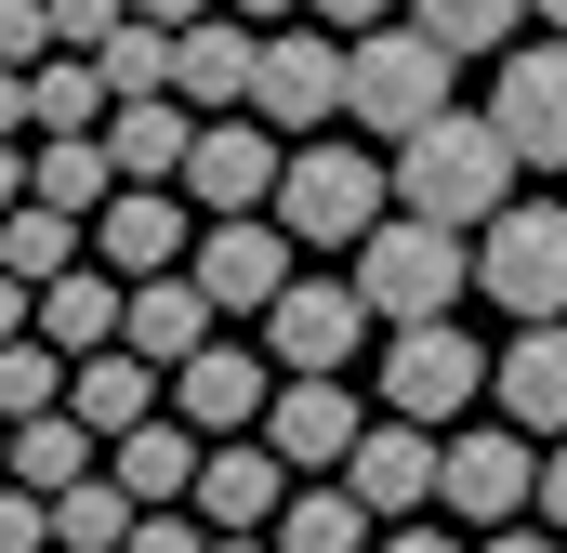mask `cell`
I'll use <instances>...</instances> for the list:
<instances>
[{
    "label": "cell",
    "mask_w": 567,
    "mask_h": 553,
    "mask_svg": "<svg viewBox=\"0 0 567 553\" xmlns=\"http://www.w3.org/2000/svg\"><path fill=\"white\" fill-rule=\"evenodd\" d=\"M502 198H528V158H515V133L502 119H462V106H435L423 133L396 145V211H435V225H488Z\"/></svg>",
    "instance_id": "1"
},
{
    "label": "cell",
    "mask_w": 567,
    "mask_h": 553,
    "mask_svg": "<svg viewBox=\"0 0 567 553\" xmlns=\"http://www.w3.org/2000/svg\"><path fill=\"white\" fill-rule=\"evenodd\" d=\"M383 211H396V158H370V145H343V133H290L278 225L303 238V251H357Z\"/></svg>",
    "instance_id": "2"
},
{
    "label": "cell",
    "mask_w": 567,
    "mask_h": 553,
    "mask_svg": "<svg viewBox=\"0 0 567 553\" xmlns=\"http://www.w3.org/2000/svg\"><path fill=\"white\" fill-rule=\"evenodd\" d=\"M343 264H357V290H370V316H383V330H410V316H449V303L475 290V238H462V225H435V211H383Z\"/></svg>",
    "instance_id": "3"
},
{
    "label": "cell",
    "mask_w": 567,
    "mask_h": 553,
    "mask_svg": "<svg viewBox=\"0 0 567 553\" xmlns=\"http://www.w3.org/2000/svg\"><path fill=\"white\" fill-rule=\"evenodd\" d=\"M449 66H462V53L435 40L423 13H410V27H396V13H383V27H357V80H343V119H357L370 145H410L435 106H449Z\"/></svg>",
    "instance_id": "4"
},
{
    "label": "cell",
    "mask_w": 567,
    "mask_h": 553,
    "mask_svg": "<svg viewBox=\"0 0 567 553\" xmlns=\"http://www.w3.org/2000/svg\"><path fill=\"white\" fill-rule=\"evenodd\" d=\"M475 290L502 316H567V198H502L475 225Z\"/></svg>",
    "instance_id": "5"
},
{
    "label": "cell",
    "mask_w": 567,
    "mask_h": 553,
    "mask_svg": "<svg viewBox=\"0 0 567 553\" xmlns=\"http://www.w3.org/2000/svg\"><path fill=\"white\" fill-rule=\"evenodd\" d=\"M488 369H502V356H475V343H462V316H410V330H383V409L435 421V435L488 396Z\"/></svg>",
    "instance_id": "6"
},
{
    "label": "cell",
    "mask_w": 567,
    "mask_h": 553,
    "mask_svg": "<svg viewBox=\"0 0 567 553\" xmlns=\"http://www.w3.org/2000/svg\"><path fill=\"white\" fill-rule=\"evenodd\" d=\"M435 514H462V528H515V514H542V435H528V421H475V435H449Z\"/></svg>",
    "instance_id": "7"
},
{
    "label": "cell",
    "mask_w": 567,
    "mask_h": 553,
    "mask_svg": "<svg viewBox=\"0 0 567 553\" xmlns=\"http://www.w3.org/2000/svg\"><path fill=\"white\" fill-rule=\"evenodd\" d=\"M185 276H198L225 316H265L290 276H303V238H290L278 211H198V251H185Z\"/></svg>",
    "instance_id": "8"
},
{
    "label": "cell",
    "mask_w": 567,
    "mask_h": 553,
    "mask_svg": "<svg viewBox=\"0 0 567 553\" xmlns=\"http://www.w3.org/2000/svg\"><path fill=\"white\" fill-rule=\"evenodd\" d=\"M343 80H357V40L317 27V13H290V27H265V80H251V106H265L278 133H317V119H343Z\"/></svg>",
    "instance_id": "9"
},
{
    "label": "cell",
    "mask_w": 567,
    "mask_h": 553,
    "mask_svg": "<svg viewBox=\"0 0 567 553\" xmlns=\"http://www.w3.org/2000/svg\"><path fill=\"white\" fill-rule=\"evenodd\" d=\"M370 330H383V316H370V290H357V264L343 276H290L278 303H265V343H278V369H357V356H370Z\"/></svg>",
    "instance_id": "10"
},
{
    "label": "cell",
    "mask_w": 567,
    "mask_h": 553,
    "mask_svg": "<svg viewBox=\"0 0 567 553\" xmlns=\"http://www.w3.org/2000/svg\"><path fill=\"white\" fill-rule=\"evenodd\" d=\"M278 171H290V133L265 106H212L198 119V158H185V198L198 211H278Z\"/></svg>",
    "instance_id": "11"
},
{
    "label": "cell",
    "mask_w": 567,
    "mask_h": 553,
    "mask_svg": "<svg viewBox=\"0 0 567 553\" xmlns=\"http://www.w3.org/2000/svg\"><path fill=\"white\" fill-rule=\"evenodd\" d=\"M278 383H290V369H278V343H225V330H212V343L172 369V409L198 421V435H265Z\"/></svg>",
    "instance_id": "12"
},
{
    "label": "cell",
    "mask_w": 567,
    "mask_h": 553,
    "mask_svg": "<svg viewBox=\"0 0 567 553\" xmlns=\"http://www.w3.org/2000/svg\"><path fill=\"white\" fill-rule=\"evenodd\" d=\"M435 474H449V435L435 421H410V409H383L357 448H343V488L396 528V514H435Z\"/></svg>",
    "instance_id": "13"
},
{
    "label": "cell",
    "mask_w": 567,
    "mask_h": 553,
    "mask_svg": "<svg viewBox=\"0 0 567 553\" xmlns=\"http://www.w3.org/2000/svg\"><path fill=\"white\" fill-rule=\"evenodd\" d=\"M488 119L515 133L528 171H567V27L542 53H488Z\"/></svg>",
    "instance_id": "14"
},
{
    "label": "cell",
    "mask_w": 567,
    "mask_h": 553,
    "mask_svg": "<svg viewBox=\"0 0 567 553\" xmlns=\"http://www.w3.org/2000/svg\"><path fill=\"white\" fill-rule=\"evenodd\" d=\"M290 488H303V461L278 435H212V461H198V514L212 528H278Z\"/></svg>",
    "instance_id": "15"
},
{
    "label": "cell",
    "mask_w": 567,
    "mask_h": 553,
    "mask_svg": "<svg viewBox=\"0 0 567 553\" xmlns=\"http://www.w3.org/2000/svg\"><path fill=\"white\" fill-rule=\"evenodd\" d=\"M185 251H198V198L185 185H120L93 211V264H120V276H158V264H185Z\"/></svg>",
    "instance_id": "16"
},
{
    "label": "cell",
    "mask_w": 567,
    "mask_h": 553,
    "mask_svg": "<svg viewBox=\"0 0 567 553\" xmlns=\"http://www.w3.org/2000/svg\"><path fill=\"white\" fill-rule=\"evenodd\" d=\"M265 435H278L303 474H343V448L370 435V409H357V383H343V369H290L278 409H265Z\"/></svg>",
    "instance_id": "17"
},
{
    "label": "cell",
    "mask_w": 567,
    "mask_h": 553,
    "mask_svg": "<svg viewBox=\"0 0 567 553\" xmlns=\"http://www.w3.org/2000/svg\"><path fill=\"white\" fill-rule=\"evenodd\" d=\"M251 80H265V27H251L238 0H225V13H198V27H185V66H172V93L212 119V106H251Z\"/></svg>",
    "instance_id": "18"
},
{
    "label": "cell",
    "mask_w": 567,
    "mask_h": 553,
    "mask_svg": "<svg viewBox=\"0 0 567 553\" xmlns=\"http://www.w3.org/2000/svg\"><path fill=\"white\" fill-rule=\"evenodd\" d=\"M106 158H120V185H185L198 106H185V93H120V106H106Z\"/></svg>",
    "instance_id": "19"
},
{
    "label": "cell",
    "mask_w": 567,
    "mask_h": 553,
    "mask_svg": "<svg viewBox=\"0 0 567 553\" xmlns=\"http://www.w3.org/2000/svg\"><path fill=\"white\" fill-rule=\"evenodd\" d=\"M488 396H502V421H528V435H567V316H515Z\"/></svg>",
    "instance_id": "20"
},
{
    "label": "cell",
    "mask_w": 567,
    "mask_h": 553,
    "mask_svg": "<svg viewBox=\"0 0 567 553\" xmlns=\"http://www.w3.org/2000/svg\"><path fill=\"white\" fill-rule=\"evenodd\" d=\"M40 330H53L66 356L133 343V276H120V264H66V276H40Z\"/></svg>",
    "instance_id": "21"
},
{
    "label": "cell",
    "mask_w": 567,
    "mask_h": 553,
    "mask_svg": "<svg viewBox=\"0 0 567 553\" xmlns=\"http://www.w3.org/2000/svg\"><path fill=\"white\" fill-rule=\"evenodd\" d=\"M66 409L93 421V435H133V421H158V409H172V369H158L145 343H106V356H80Z\"/></svg>",
    "instance_id": "22"
},
{
    "label": "cell",
    "mask_w": 567,
    "mask_h": 553,
    "mask_svg": "<svg viewBox=\"0 0 567 553\" xmlns=\"http://www.w3.org/2000/svg\"><path fill=\"white\" fill-rule=\"evenodd\" d=\"M212 330H225V303H212V290H198V276H185V264L133 276V343H145V356H158V369H185V356H198Z\"/></svg>",
    "instance_id": "23"
},
{
    "label": "cell",
    "mask_w": 567,
    "mask_h": 553,
    "mask_svg": "<svg viewBox=\"0 0 567 553\" xmlns=\"http://www.w3.org/2000/svg\"><path fill=\"white\" fill-rule=\"evenodd\" d=\"M383 541V514L343 488V474H303L290 488V514H278V553H370Z\"/></svg>",
    "instance_id": "24"
},
{
    "label": "cell",
    "mask_w": 567,
    "mask_h": 553,
    "mask_svg": "<svg viewBox=\"0 0 567 553\" xmlns=\"http://www.w3.org/2000/svg\"><path fill=\"white\" fill-rule=\"evenodd\" d=\"M27 106H40V133H106L120 80H106L93 53H40V66H27Z\"/></svg>",
    "instance_id": "25"
},
{
    "label": "cell",
    "mask_w": 567,
    "mask_h": 553,
    "mask_svg": "<svg viewBox=\"0 0 567 553\" xmlns=\"http://www.w3.org/2000/svg\"><path fill=\"white\" fill-rule=\"evenodd\" d=\"M93 461H106V435H93L80 409H40V421H13V474H27V488H80Z\"/></svg>",
    "instance_id": "26"
},
{
    "label": "cell",
    "mask_w": 567,
    "mask_h": 553,
    "mask_svg": "<svg viewBox=\"0 0 567 553\" xmlns=\"http://www.w3.org/2000/svg\"><path fill=\"white\" fill-rule=\"evenodd\" d=\"M66 383H80V356H66L53 330H13V343H0V421H40V409H66Z\"/></svg>",
    "instance_id": "27"
},
{
    "label": "cell",
    "mask_w": 567,
    "mask_h": 553,
    "mask_svg": "<svg viewBox=\"0 0 567 553\" xmlns=\"http://www.w3.org/2000/svg\"><path fill=\"white\" fill-rule=\"evenodd\" d=\"M0 264L13 276H66V264H93V225L53 211V198H27V211H0Z\"/></svg>",
    "instance_id": "28"
},
{
    "label": "cell",
    "mask_w": 567,
    "mask_h": 553,
    "mask_svg": "<svg viewBox=\"0 0 567 553\" xmlns=\"http://www.w3.org/2000/svg\"><path fill=\"white\" fill-rule=\"evenodd\" d=\"M40 198L93 225V211L120 198V158H106V133H40Z\"/></svg>",
    "instance_id": "29"
},
{
    "label": "cell",
    "mask_w": 567,
    "mask_h": 553,
    "mask_svg": "<svg viewBox=\"0 0 567 553\" xmlns=\"http://www.w3.org/2000/svg\"><path fill=\"white\" fill-rule=\"evenodd\" d=\"M93 66H106L120 93H172V66H185V27H158V13H133V27H120V40H106Z\"/></svg>",
    "instance_id": "30"
},
{
    "label": "cell",
    "mask_w": 567,
    "mask_h": 553,
    "mask_svg": "<svg viewBox=\"0 0 567 553\" xmlns=\"http://www.w3.org/2000/svg\"><path fill=\"white\" fill-rule=\"evenodd\" d=\"M449 53H515V27H528V0H410Z\"/></svg>",
    "instance_id": "31"
},
{
    "label": "cell",
    "mask_w": 567,
    "mask_h": 553,
    "mask_svg": "<svg viewBox=\"0 0 567 553\" xmlns=\"http://www.w3.org/2000/svg\"><path fill=\"white\" fill-rule=\"evenodd\" d=\"M120 553H212V514H198V501H145Z\"/></svg>",
    "instance_id": "32"
},
{
    "label": "cell",
    "mask_w": 567,
    "mask_h": 553,
    "mask_svg": "<svg viewBox=\"0 0 567 553\" xmlns=\"http://www.w3.org/2000/svg\"><path fill=\"white\" fill-rule=\"evenodd\" d=\"M0 553H53V488L0 474Z\"/></svg>",
    "instance_id": "33"
},
{
    "label": "cell",
    "mask_w": 567,
    "mask_h": 553,
    "mask_svg": "<svg viewBox=\"0 0 567 553\" xmlns=\"http://www.w3.org/2000/svg\"><path fill=\"white\" fill-rule=\"evenodd\" d=\"M120 27H133V0H53V40H66V53H106Z\"/></svg>",
    "instance_id": "34"
},
{
    "label": "cell",
    "mask_w": 567,
    "mask_h": 553,
    "mask_svg": "<svg viewBox=\"0 0 567 553\" xmlns=\"http://www.w3.org/2000/svg\"><path fill=\"white\" fill-rule=\"evenodd\" d=\"M370 553H475V541H462V514H396Z\"/></svg>",
    "instance_id": "35"
},
{
    "label": "cell",
    "mask_w": 567,
    "mask_h": 553,
    "mask_svg": "<svg viewBox=\"0 0 567 553\" xmlns=\"http://www.w3.org/2000/svg\"><path fill=\"white\" fill-rule=\"evenodd\" d=\"M475 553H567L555 514H515V528H475Z\"/></svg>",
    "instance_id": "36"
},
{
    "label": "cell",
    "mask_w": 567,
    "mask_h": 553,
    "mask_svg": "<svg viewBox=\"0 0 567 553\" xmlns=\"http://www.w3.org/2000/svg\"><path fill=\"white\" fill-rule=\"evenodd\" d=\"M13 330H40V276H13V264H0V343H13Z\"/></svg>",
    "instance_id": "37"
},
{
    "label": "cell",
    "mask_w": 567,
    "mask_h": 553,
    "mask_svg": "<svg viewBox=\"0 0 567 553\" xmlns=\"http://www.w3.org/2000/svg\"><path fill=\"white\" fill-rule=\"evenodd\" d=\"M303 13H317V27H343V40H357V27H383V13H396V0H303Z\"/></svg>",
    "instance_id": "38"
},
{
    "label": "cell",
    "mask_w": 567,
    "mask_h": 553,
    "mask_svg": "<svg viewBox=\"0 0 567 553\" xmlns=\"http://www.w3.org/2000/svg\"><path fill=\"white\" fill-rule=\"evenodd\" d=\"M0 133H40V106H27V66H0Z\"/></svg>",
    "instance_id": "39"
},
{
    "label": "cell",
    "mask_w": 567,
    "mask_h": 553,
    "mask_svg": "<svg viewBox=\"0 0 567 553\" xmlns=\"http://www.w3.org/2000/svg\"><path fill=\"white\" fill-rule=\"evenodd\" d=\"M542 514H555V528H567V435H555V448H542Z\"/></svg>",
    "instance_id": "40"
},
{
    "label": "cell",
    "mask_w": 567,
    "mask_h": 553,
    "mask_svg": "<svg viewBox=\"0 0 567 553\" xmlns=\"http://www.w3.org/2000/svg\"><path fill=\"white\" fill-rule=\"evenodd\" d=\"M133 13H158V27H198V13H225V0H133Z\"/></svg>",
    "instance_id": "41"
},
{
    "label": "cell",
    "mask_w": 567,
    "mask_h": 553,
    "mask_svg": "<svg viewBox=\"0 0 567 553\" xmlns=\"http://www.w3.org/2000/svg\"><path fill=\"white\" fill-rule=\"evenodd\" d=\"M212 553H278V528H212Z\"/></svg>",
    "instance_id": "42"
},
{
    "label": "cell",
    "mask_w": 567,
    "mask_h": 553,
    "mask_svg": "<svg viewBox=\"0 0 567 553\" xmlns=\"http://www.w3.org/2000/svg\"><path fill=\"white\" fill-rule=\"evenodd\" d=\"M238 13H251V27H290V13H303V0H238Z\"/></svg>",
    "instance_id": "43"
},
{
    "label": "cell",
    "mask_w": 567,
    "mask_h": 553,
    "mask_svg": "<svg viewBox=\"0 0 567 553\" xmlns=\"http://www.w3.org/2000/svg\"><path fill=\"white\" fill-rule=\"evenodd\" d=\"M528 13H542V27H567V0H528Z\"/></svg>",
    "instance_id": "44"
},
{
    "label": "cell",
    "mask_w": 567,
    "mask_h": 553,
    "mask_svg": "<svg viewBox=\"0 0 567 553\" xmlns=\"http://www.w3.org/2000/svg\"><path fill=\"white\" fill-rule=\"evenodd\" d=\"M0 474H13V421H0Z\"/></svg>",
    "instance_id": "45"
},
{
    "label": "cell",
    "mask_w": 567,
    "mask_h": 553,
    "mask_svg": "<svg viewBox=\"0 0 567 553\" xmlns=\"http://www.w3.org/2000/svg\"><path fill=\"white\" fill-rule=\"evenodd\" d=\"M53 553H66V541H53Z\"/></svg>",
    "instance_id": "46"
}]
</instances>
